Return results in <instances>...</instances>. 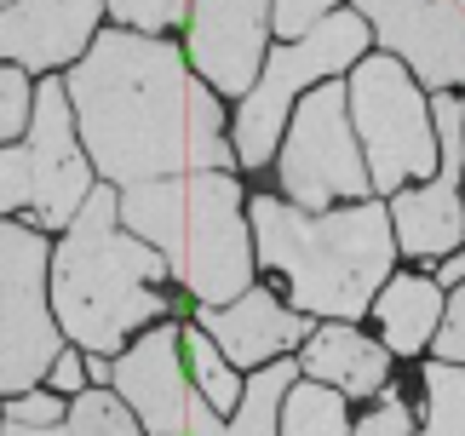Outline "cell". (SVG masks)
<instances>
[{"label": "cell", "mask_w": 465, "mask_h": 436, "mask_svg": "<svg viewBox=\"0 0 465 436\" xmlns=\"http://www.w3.org/2000/svg\"><path fill=\"white\" fill-rule=\"evenodd\" d=\"M6 420H12V425H58V420H64V402H58V396L29 391V396H17V402H12Z\"/></svg>", "instance_id": "28"}, {"label": "cell", "mask_w": 465, "mask_h": 436, "mask_svg": "<svg viewBox=\"0 0 465 436\" xmlns=\"http://www.w3.org/2000/svg\"><path fill=\"white\" fill-rule=\"evenodd\" d=\"M110 17H121V24H133V29H144V35H155V29H167V24L184 17V0H110Z\"/></svg>", "instance_id": "23"}, {"label": "cell", "mask_w": 465, "mask_h": 436, "mask_svg": "<svg viewBox=\"0 0 465 436\" xmlns=\"http://www.w3.org/2000/svg\"><path fill=\"white\" fill-rule=\"evenodd\" d=\"M437 316H442V293H437V282H425V276L391 282L385 299H380L385 344H391L397 356H420L425 339H431V327H437Z\"/></svg>", "instance_id": "16"}, {"label": "cell", "mask_w": 465, "mask_h": 436, "mask_svg": "<svg viewBox=\"0 0 465 436\" xmlns=\"http://www.w3.org/2000/svg\"><path fill=\"white\" fill-rule=\"evenodd\" d=\"M0 6H17V0H0Z\"/></svg>", "instance_id": "32"}, {"label": "cell", "mask_w": 465, "mask_h": 436, "mask_svg": "<svg viewBox=\"0 0 465 436\" xmlns=\"http://www.w3.org/2000/svg\"><path fill=\"white\" fill-rule=\"evenodd\" d=\"M115 218H121V202H110V190H93L81 218L69 224L58 259H52V304H58V322L93 356L121 351V339L133 327L167 316V299L150 287V282H161L167 259L150 242L115 230Z\"/></svg>", "instance_id": "3"}, {"label": "cell", "mask_w": 465, "mask_h": 436, "mask_svg": "<svg viewBox=\"0 0 465 436\" xmlns=\"http://www.w3.org/2000/svg\"><path fill=\"white\" fill-rule=\"evenodd\" d=\"M356 436H408V402L397 391H385V402L356 425Z\"/></svg>", "instance_id": "27"}, {"label": "cell", "mask_w": 465, "mask_h": 436, "mask_svg": "<svg viewBox=\"0 0 465 436\" xmlns=\"http://www.w3.org/2000/svg\"><path fill=\"white\" fill-rule=\"evenodd\" d=\"M121 218L133 224L138 242H155L167 270L202 304L242 299L253 287L242 190L230 173H184L121 190Z\"/></svg>", "instance_id": "4"}, {"label": "cell", "mask_w": 465, "mask_h": 436, "mask_svg": "<svg viewBox=\"0 0 465 436\" xmlns=\"http://www.w3.org/2000/svg\"><path fill=\"white\" fill-rule=\"evenodd\" d=\"M437 282H465V253H454V259L442 264V276H437Z\"/></svg>", "instance_id": "31"}, {"label": "cell", "mask_w": 465, "mask_h": 436, "mask_svg": "<svg viewBox=\"0 0 465 436\" xmlns=\"http://www.w3.org/2000/svg\"><path fill=\"white\" fill-rule=\"evenodd\" d=\"M35 207V161H29V144L24 150H0V213L12 207Z\"/></svg>", "instance_id": "22"}, {"label": "cell", "mask_w": 465, "mask_h": 436, "mask_svg": "<svg viewBox=\"0 0 465 436\" xmlns=\"http://www.w3.org/2000/svg\"><path fill=\"white\" fill-rule=\"evenodd\" d=\"M437 362H460V368H465V282H460L454 304H449V311H442V333H437Z\"/></svg>", "instance_id": "26"}, {"label": "cell", "mask_w": 465, "mask_h": 436, "mask_svg": "<svg viewBox=\"0 0 465 436\" xmlns=\"http://www.w3.org/2000/svg\"><path fill=\"white\" fill-rule=\"evenodd\" d=\"M351 93L339 86H316L299 104L293 133L282 144V190L293 195V207H328L339 195H368V161L351 138V115H345Z\"/></svg>", "instance_id": "8"}, {"label": "cell", "mask_w": 465, "mask_h": 436, "mask_svg": "<svg viewBox=\"0 0 465 436\" xmlns=\"http://www.w3.org/2000/svg\"><path fill=\"white\" fill-rule=\"evenodd\" d=\"M202 333L219 339L224 362H236V368H259V362L282 356L288 344H299L305 333H316V327L305 316L282 311L264 287H247V293L236 304H224V311H219V304H207V311H202Z\"/></svg>", "instance_id": "14"}, {"label": "cell", "mask_w": 465, "mask_h": 436, "mask_svg": "<svg viewBox=\"0 0 465 436\" xmlns=\"http://www.w3.org/2000/svg\"><path fill=\"white\" fill-rule=\"evenodd\" d=\"M299 373L316 379V385H339V396H380V385H385V344L356 333L351 322L316 327L305 356H299Z\"/></svg>", "instance_id": "15"}, {"label": "cell", "mask_w": 465, "mask_h": 436, "mask_svg": "<svg viewBox=\"0 0 465 436\" xmlns=\"http://www.w3.org/2000/svg\"><path fill=\"white\" fill-rule=\"evenodd\" d=\"M29 115H35V93L24 86V75H17V69L0 64V144L17 138V126H24Z\"/></svg>", "instance_id": "24"}, {"label": "cell", "mask_w": 465, "mask_h": 436, "mask_svg": "<svg viewBox=\"0 0 465 436\" xmlns=\"http://www.w3.org/2000/svg\"><path fill=\"white\" fill-rule=\"evenodd\" d=\"M69 436H138V420L115 402L110 391H86V396H75Z\"/></svg>", "instance_id": "21"}, {"label": "cell", "mask_w": 465, "mask_h": 436, "mask_svg": "<svg viewBox=\"0 0 465 436\" xmlns=\"http://www.w3.org/2000/svg\"><path fill=\"white\" fill-rule=\"evenodd\" d=\"M0 436H69V431H58V425H0Z\"/></svg>", "instance_id": "30"}, {"label": "cell", "mask_w": 465, "mask_h": 436, "mask_svg": "<svg viewBox=\"0 0 465 436\" xmlns=\"http://www.w3.org/2000/svg\"><path fill=\"white\" fill-rule=\"evenodd\" d=\"M356 12L425 86H465V0H356Z\"/></svg>", "instance_id": "10"}, {"label": "cell", "mask_w": 465, "mask_h": 436, "mask_svg": "<svg viewBox=\"0 0 465 436\" xmlns=\"http://www.w3.org/2000/svg\"><path fill=\"white\" fill-rule=\"evenodd\" d=\"M322 17H333V0H276L271 24L288 35V41H305V35L322 24Z\"/></svg>", "instance_id": "25"}, {"label": "cell", "mask_w": 465, "mask_h": 436, "mask_svg": "<svg viewBox=\"0 0 465 436\" xmlns=\"http://www.w3.org/2000/svg\"><path fill=\"white\" fill-rule=\"evenodd\" d=\"M345 396L333 385H293L282 402V436H345Z\"/></svg>", "instance_id": "18"}, {"label": "cell", "mask_w": 465, "mask_h": 436, "mask_svg": "<svg viewBox=\"0 0 465 436\" xmlns=\"http://www.w3.org/2000/svg\"><path fill=\"white\" fill-rule=\"evenodd\" d=\"M293 362H271L259 379H247L242 402H236V420H230L224 436H282V402L293 391Z\"/></svg>", "instance_id": "17"}, {"label": "cell", "mask_w": 465, "mask_h": 436, "mask_svg": "<svg viewBox=\"0 0 465 436\" xmlns=\"http://www.w3.org/2000/svg\"><path fill=\"white\" fill-rule=\"evenodd\" d=\"M52 379H58V391H81V385H86V368H81V362L64 351L58 362H52Z\"/></svg>", "instance_id": "29"}, {"label": "cell", "mask_w": 465, "mask_h": 436, "mask_svg": "<svg viewBox=\"0 0 465 436\" xmlns=\"http://www.w3.org/2000/svg\"><path fill=\"white\" fill-rule=\"evenodd\" d=\"M184 327H155L115 362V391L133 402L138 425H150L155 436H224L219 408L190 385L184 373Z\"/></svg>", "instance_id": "9"}, {"label": "cell", "mask_w": 465, "mask_h": 436, "mask_svg": "<svg viewBox=\"0 0 465 436\" xmlns=\"http://www.w3.org/2000/svg\"><path fill=\"white\" fill-rule=\"evenodd\" d=\"M351 115L362 133L373 190H402L408 178H431L442 167V150H431V115L420 86L408 81L402 58H362L351 75Z\"/></svg>", "instance_id": "5"}, {"label": "cell", "mask_w": 465, "mask_h": 436, "mask_svg": "<svg viewBox=\"0 0 465 436\" xmlns=\"http://www.w3.org/2000/svg\"><path fill=\"white\" fill-rule=\"evenodd\" d=\"M29 161H35V218L46 230H69L86 207V161L75 150V126H69V98L64 81H41L29 115Z\"/></svg>", "instance_id": "12"}, {"label": "cell", "mask_w": 465, "mask_h": 436, "mask_svg": "<svg viewBox=\"0 0 465 436\" xmlns=\"http://www.w3.org/2000/svg\"><path fill=\"white\" fill-rule=\"evenodd\" d=\"M58 356L64 339L46 316V242L41 230L0 218V391L29 396Z\"/></svg>", "instance_id": "7"}, {"label": "cell", "mask_w": 465, "mask_h": 436, "mask_svg": "<svg viewBox=\"0 0 465 436\" xmlns=\"http://www.w3.org/2000/svg\"><path fill=\"white\" fill-rule=\"evenodd\" d=\"M69 104L98 173L121 190L184 173H224L236 155L224 144L213 93L190 81L184 52L155 35H104L69 69Z\"/></svg>", "instance_id": "1"}, {"label": "cell", "mask_w": 465, "mask_h": 436, "mask_svg": "<svg viewBox=\"0 0 465 436\" xmlns=\"http://www.w3.org/2000/svg\"><path fill=\"white\" fill-rule=\"evenodd\" d=\"M271 0H195L190 12V58L202 64V75L230 98L253 93L259 58L264 52V24H271Z\"/></svg>", "instance_id": "13"}, {"label": "cell", "mask_w": 465, "mask_h": 436, "mask_svg": "<svg viewBox=\"0 0 465 436\" xmlns=\"http://www.w3.org/2000/svg\"><path fill=\"white\" fill-rule=\"evenodd\" d=\"M368 46V24L356 12H333L322 17V24L305 35V41H288L282 52H271V69H264V81L247 93L242 115H236V161L247 167H264L282 138V121H288V104L299 86H311L316 75H333V69H345L362 58Z\"/></svg>", "instance_id": "6"}, {"label": "cell", "mask_w": 465, "mask_h": 436, "mask_svg": "<svg viewBox=\"0 0 465 436\" xmlns=\"http://www.w3.org/2000/svg\"><path fill=\"white\" fill-rule=\"evenodd\" d=\"M437 150L442 167L431 184L408 190L391 202V230L408 253L431 259L465 242V207H460V178H465V104L460 98H437Z\"/></svg>", "instance_id": "11"}, {"label": "cell", "mask_w": 465, "mask_h": 436, "mask_svg": "<svg viewBox=\"0 0 465 436\" xmlns=\"http://www.w3.org/2000/svg\"><path fill=\"white\" fill-rule=\"evenodd\" d=\"M420 436H465V368L431 362L425 368V431Z\"/></svg>", "instance_id": "19"}, {"label": "cell", "mask_w": 465, "mask_h": 436, "mask_svg": "<svg viewBox=\"0 0 465 436\" xmlns=\"http://www.w3.org/2000/svg\"><path fill=\"white\" fill-rule=\"evenodd\" d=\"M259 259L293 282V304L333 322H356L385 287L397 230L385 207H345V213H305L276 195L253 202Z\"/></svg>", "instance_id": "2"}, {"label": "cell", "mask_w": 465, "mask_h": 436, "mask_svg": "<svg viewBox=\"0 0 465 436\" xmlns=\"http://www.w3.org/2000/svg\"><path fill=\"white\" fill-rule=\"evenodd\" d=\"M184 351H190V379H202V396L213 408H236L242 391H236V373H230L224 351H213V339L202 327H184Z\"/></svg>", "instance_id": "20"}]
</instances>
